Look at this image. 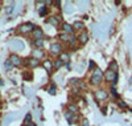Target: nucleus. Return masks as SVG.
<instances>
[{
    "label": "nucleus",
    "instance_id": "6ab92c4d",
    "mask_svg": "<svg viewBox=\"0 0 132 126\" xmlns=\"http://www.w3.org/2000/svg\"><path fill=\"white\" fill-rule=\"evenodd\" d=\"M70 36L71 35H68V33H63V32H60V35H58V39L63 43H68L69 44V40H70Z\"/></svg>",
    "mask_w": 132,
    "mask_h": 126
},
{
    "label": "nucleus",
    "instance_id": "393cba45",
    "mask_svg": "<svg viewBox=\"0 0 132 126\" xmlns=\"http://www.w3.org/2000/svg\"><path fill=\"white\" fill-rule=\"evenodd\" d=\"M48 93H49V94H52V96H54V94H56V85H54V84H52V85L48 88Z\"/></svg>",
    "mask_w": 132,
    "mask_h": 126
},
{
    "label": "nucleus",
    "instance_id": "dca6fc26",
    "mask_svg": "<svg viewBox=\"0 0 132 126\" xmlns=\"http://www.w3.org/2000/svg\"><path fill=\"white\" fill-rule=\"evenodd\" d=\"M68 111H70V113H73V114H78L79 108H78V105H77V104L71 102V104H69V105H68Z\"/></svg>",
    "mask_w": 132,
    "mask_h": 126
},
{
    "label": "nucleus",
    "instance_id": "b1692460",
    "mask_svg": "<svg viewBox=\"0 0 132 126\" xmlns=\"http://www.w3.org/2000/svg\"><path fill=\"white\" fill-rule=\"evenodd\" d=\"M77 41H78V37H77L75 35H71V36H70V40H69V45H71V47H74Z\"/></svg>",
    "mask_w": 132,
    "mask_h": 126
},
{
    "label": "nucleus",
    "instance_id": "f03ea898",
    "mask_svg": "<svg viewBox=\"0 0 132 126\" xmlns=\"http://www.w3.org/2000/svg\"><path fill=\"white\" fill-rule=\"evenodd\" d=\"M36 27L32 24V23H24V24H21L19 27V33H21V35H29V33L33 32V29H35Z\"/></svg>",
    "mask_w": 132,
    "mask_h": 126
},
{
    "label": "nucleus",
    "instance_id": "f8f14e48",
    "mask_svg": "<svg viewBox=\"0 0 132 126\" xmlns=\"http://www.w3.org/2000/svg\"><path fill=\"white\" fill-rule=\"evenodd\" d=\"M87 41H89V33H87V31H82L78 35V43L81 45H85Z\"/></svg>",
    "mask_w": 132,
    "mask_h": 126
},
{
    "label": "nucleus",
    "instance_id": "6e6552de",
    "mask_svg": "<svg viewBox=\"0 0 132 126\" xmlns=\"http://www.w3.org/2000/svg\"><path fill=\"white\" fill-rule=\"evenodd\" d=\"M29 69H35V68H37V66H40V60H36V59H33V57H27V59H24V61H23Z\"/></svg>",
    "mask_w": 132,
    "mask_h": 126
},
{
    "label": "nucleus",
    "instance_id": "473e14b6",
    "mask_svg": "<svg viewBox=\"0 0 132 126\" xmlns=\"http://www.w3.org/2000/svg\"><path fill=\"white\" fill-rule=\"evenodd\" d=\"M25 92H27V96L28 97H33V93H32V89H28V88H25Z\"/></svg>",
    "mask_w": 132,
    "mask_h": 126
},
{
    "label": "nucleus",
    "instance_id": "7ed1b4c3",
    "mask_svg": "<svg viewBox=\"0 0 132 126\" xmlns=\"http://www.w3.org/2000/svg\"><path fill=\"white\" fill-rule=\"evenodd\" d=\"M104 80L107 82H111L112 84V86H115L116 85V82H118V73H115V72H111V71H106L104 72Z\"/></svg>",
    "mask_w": 132,
    "mask_h": 126
},
{
    "label": "nucleus",
    "instance_id": "0eeeda50",
    "mask_svg": "<svg viewBox=\"0 0 132 126\" xmlns=\"http://www.w3.org/2000/svg\"><path fill=\"white\" fill-rule=\"evenodd\" d=\"M8 60L11 61V64H12L13 66H21L23 65V59H21L19 54H16V53H11L9 57H8Z\"/></svg>",
    "mask_w": 132,
    "mask_h": 126
},
{
    "label": "nucleus",
    "instance_id": "423d86ee",
    "mask_svg": "<svg viewBox=\"0 0 132 126\" xmlns=\"http://www.w3.org/2000/svg\"><path fill=\"white\" fill-rule=\"evenodd\" d=\"M49 52L54 56H58L62 53V44L61 43H53L50 44V47H49Z\"/></svg>",
    "mask_w": 132,
    "mask_h": 126
},
{
    "label": "nucleus",
    "instance_id": "7c9ffc66",
    "mask_svg": "<svg viewBox=\"0 0 132 126\" xmlns=\"http://www.w3.org/2000/svg\"><path fill=\"white\" fill-rule=\"evenodd\" d=\"M93 69L95 71L96 66H95V62H94V61H90V62H89V71H93Z\"/></svg>",
    "mask_w": 132,
    "mask_h": 126
},
{
    "label": "nucleus",
    "instance_id": "ddd939ff",
    "mask_svg": "<svg viewBox=\"0 0 132 126\" xmlns=\"http://www.w3.org/2000/svg\"><path fill=\"white\" fill-rule=\"evenodd\" d=\"M32 57L36 60H44V57H45V53H44L42 49H33L32 51Z\"/></svg>",
    "mask_w": 132,
    "mask_h": 126
},
{
    "label": "nucleus",
    "instance_id": "a211bd4d",
    "mask_svg": "<svg viewBox=\"0 0 132 126\" xmlns=\"http://www.w3.org/2000/svg\"><path fill=\"white\" fill-rule=\"evenodd\" d=\"M73 28H74V31L82 32V31H85V24H83L82 21H75L74 24H73Z\"/></svg>",
    "mask_w": 132,
    "mask_h": 126
},
{
    "label": "nucleus",
    "instance_id": "cd10ccee",
    "mask_svg": "<svg viewBox=\"0 0 132 126\" xmlns=\"http://www.w3.org/2000/svg\"><path fill=\"white\" fill-rule=\"evenodd\" d=\"M4 68H5L7 71H11V69L13 68V65L11 64V61H9V60H5V61H4Z\"/></svg>",
    "mask_w": 132,
    "mask_h": 126
},
{
    "label": "nucleus",
    "instance_id": "39448f33",
    "mask_svg": "<svg viewBox=\"0 0 132 126\" xmlns=\"http://www.w3.org/2000/svg\"><path fill=\"white\" fill-rule=\"evenodd\" d=\"M9 47L13 51H24V43L19 39H13L9 41Z\"/></svg>",
    "mask_w": 132,
    "mask_h": 126
},
{
    "label": "nucleus",
    "instance_id": "c756f323",
    "mask_svg": "<svg viewBox=\"0 0 132 126\" xmlns=\"http://www.w3.org/2000/svg\"><path fill=\"white\" fill-rule=\"evenodd\" d=\"M111 94H112V97H115V98H119V94H118V92H116L115 86H111Z\"/></svg>",
    "mask_w": 132,
    "mask_h": 126
},
{
    "label": "nucleus",
    "instance_id": "9d476101",
    "mask_svg": "<svg viewBox=\"0 0 132 126\" xmlns=\"http://www.w3.org/2000/svg\"><path fill=\"white\" fill-rule=\"evenodd\" d=\"M60 21H61V17L60 16H49L46 19V23H48V24H50L52 27H54V28H58L60 27Z\"/></svg>",
    "mask_w": 132,
    "mask_h": 126
},
{
    "label": "nucleus",
    "instance_id": "5701e85b",
    "mask_svg": "<svg viewBox=\"0 0 132 126\" xmlns=\"http://www.w3.org/2000/svg\"><path fill=\"white\" fill-rule=\"evenodd\" d=\"M33 44H35L36 49H41L44 47V39H40V40H35L33 41Z\"/></svg>",
    "mask_w": 132,
    "mask_h": 126
},
{
    "label": "nucleus",
    "instance_id": "4468645a",
    "mask_svg": "<svg viewBox=\"0 0 132 126\" xmlns=\"http://www.w3.org/2000/svg\"><path fill=\"white\" fill-rule=\"evenodd\" d=\"M42 66H44V69H45L48 73H52V71L54 69V68H53V62L50 60H45L42 62Z\"/></svg>",
    "mask_w": 132,
    "mask_h": 126
},
{
    "label": "nucleus",
    "instance_id": "4be33fe9",
    "mask_svg": "<svg viewBox=\"0 0 132 126\" xmlns=\"http://www.w3.org/2000/svg\"><path fill=\"white\" fill-rule=\"evenodd\" d=\"M63 65V62L60 60V59H57V60H54V62H53V68H54V71H58L60 68Z\"/></svg>",
    "mask_w": 132,
    "mask_h": 126
},
{
    "label": "nucleus",
    "instance_id": "a878e982",
    "mask_svg": "<svg viewBox=\"0 0 132 126\" xmlns=\"http://www.w3.org/2000/svg\"><path fill=\"white\" fill-rule=\"evenodd\" d=\"M118 105H119L120 108H122V109H127V108H128V105L126 104V102H124L123 100H120V98H118Z\"/></svg>",
    "mask_w": 132,
    "mask_h": 126
},
{
    "label": "nucleus",
    "instance_id": "9b49d317",
    "mask_svg": "<svg viewBox=\"0 0 132 126\" xmlns=\"http://www.w3.org/2000/svg\"><path fill=\"white\" fill-rule=\"evenodd\" d=\"M61 32L68 33V35H74V28H73V25L69 24V23H62V25H61Z\"/></svg>",
    "mask_w": 132,
    "mask_h": 126
},
{
    "label": "nucleus",
    "instance_id": "bb28decb",
    "mask_svg": "<svg viewBox=\"0 0 132 126\" xmlns=\"http://www.w3.org/2000/svg\"><path fill=\"white\" fill-rule=\"evenodd\" d=\"M23 77L27 80V81H29V80H32V77H33V76H32V72L27 71V72H24V73H23Z\"/></svg>",
    "mask_w": 132,
    "mask_h": 126
},
{
    "label": "nucleus",
    "instance_id": "72a5a7b5",
    "mask_svg": "<svg viewBox=\"0 0 132 126\" xmlns=\"http://www.w3.org/2000/svg\"><path fill=\"white\" fill-rule=\"evenodd\" d=\"M81 126H90V125H89V121H87V120H82Z\"/></svg>",
    "mask_w": 132,
    "mask_h": 126
},
{
    "label": "nucleus",
    "instance_id": "2eb2a0df",
    "mask_svg": "<svg viewBox=\"0 0 132 126\" xmlns=\"http://www.w3.org/2000/svg\"><path fill=\"white\" fill-rule=\"evenodd\" d=\"M23 126H36L32 122V113H27V116L24 118V122H23Z\"/></svg>",
    "mask_w": 132,
    "mask_h": 126
},
{
    "label": "nucleus",
    "instance_id": "aec40b11",
    "mask_svg": "<svg viewBox=\"0 0 132 126\" xmlns=\"http://www.w3.org/2000/svg\"><path fill=\"white\" fill-rule=\"evenodd\" d=\"M63 11L66 13H71V12H74V5L71 4V3H65V7H63Z\"/></svg>",
    "mask_w": 132,
    "mask_h": 126
},
{
    "label": "nucleus",
    "instance_id": "2f4dec72",
    "mask_svg": "<svg viewBox=\"0 0 132 126\" xmlns=\"http://www.w3.org/2000/svg\"><path fill=\"white\" fill-rule=\"evenodd\" d=\"M13 8H15L13 5H9V7H7V8H5V12H7V13H12Z\"/></svg>",
    "mask_w": 132,
    "mask_h": 126
},
{
    "label": "nucleus",
    "instance_id": "1a4fd4ad",
    "mask_svg": "<svg viewBox=\"0 0 132 126\" xmlns=\"http://www.w3.org/2000/svg\"><path fill=\"white\" fill-rule=\"evenodd\" d=\"M30 35H32L33 41H35V40H40V39H44V31H42V28L36 27L35 29H33V32L30 33Z\"/></svg>",
    "mask_w": 132,
    "mask_h": 126
},
{
    "label": "nucleus",
    "instance_id": "f257e3e1",
    "mask_svg": "<svg viewBox=\"0 0 132 126\" xmlns=\"http://www.w3.org/2000/svg\"><path fill=\"white\" fill-rule=\"evenodd\" d=\"M103 80H104V73L99 69V68H96V69L93 72L91 77H90V84L93 86H99L103 82Z\"/></svg>",
    "mask_w": 132,
    "mask_h": 126
},
{
    "label": "nucleus",
    "instance_id": "412c9836",
    "mask_svg": "<svg viewBox=\"0 0 132 126\" xmlns=\"http://www.w3.org/2000/svg\"><path fill=\"white\" fill-rule=\"evenodd\" d=\"M118 69H119V66H118V62L116 61H111V62L108 64V71L118 73Z\"/></svg>",
    "mask_w": 132,
    "mask_h": 126
},
{
    "label": "nucleus",
    "instance_id": "20e7f679",
    "mask_svg": "<svg viewBox=\"0 0 132 126\" xmlns=\"http://www.w3.org/2000/svg\"><path fill=\"white\" fill-rule=\"evenodd\" d=\"M94 97L98 102H103L108 98V92L104 90V89H98V90L94 92Z\"/></svg>",
    "mask_w": 132,
    "mask_h": 126
},
{
    "label": "nucleus",
    "instance_id": "f3484780",
    "mask_svg": "<svg viewBox=\"0 0 132 126\" xmlns=\"http://www.w3.org/2000/svg\"><path fill=\"white\" fill-rule=\"evenodd\" d=\"M58 59L66 65V64H69V61H70V54H69V53H66V52H62V53L60 54Z\"/></svg>",
    "mask_w": 132,
    "mask_h": 126
},
{
    "label": "nucleus",
    "instance_id": "c85d7f7f",
    "mask_svg": "<svg viewBox=\"0 0 132 126\" xmlns=\"http://www.w3.org/2000/svg\"><path fill=\"white\" fill-rule=\"evenodd\" d=\"M73 116H74V114H73V113H70V111H66V113H65V118L68 120V122H69V123H70V121H71Z\"/></svg>",
    "mask_w": 132,
    "mask_h": 126
},
{
    "label": "nucleus",
    "instance_id": "f704fd0d",
    "mask_svg": "<svg viewBox=\"0 0 132 126\" xmlns=\"http://www.w3.org/2000/svg\"><path fill=\"white\" fill-rule=\"evenodd\" d=\"M0 5H2V3H0Z\"/></svg>",
    "mask_w": 132,
    "mask_h": 126
}]
</instances>
